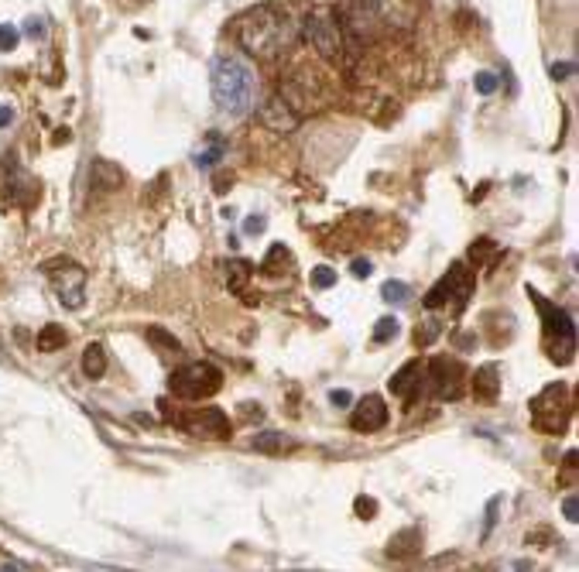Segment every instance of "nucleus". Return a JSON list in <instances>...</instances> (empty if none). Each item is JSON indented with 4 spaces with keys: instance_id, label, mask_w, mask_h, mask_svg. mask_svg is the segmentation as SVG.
<instances>
[{
    "instance_id": "1",
    "label": "nucleus",
    "mask_w": 579,
    "mask_h": 572,
    "mask_svg": "<svg viewBox=\"0 0 579 572\" xmlns=\"http://www.w3.org/2000/svg\"><path fill=\"white\" fill-rule=\"evenodd\" d=\"M233 35H237V41L247 48L250 55H257V59H278L295 41L298 24H295V17H291L285 7L261 3L254 10H244L233 21Z\"/></svg>"
},
{
    "instance_id": "2",
    "label": "nucleus",
    "mask_w": 579,
    "mask_h": 572,
    "mask_svg": "<svg viewBox=\"0 0 579 572\" xmlns=\"http://www.w3.org/2000/svg\"><path fill=\"white\" fill-rule=\"evenodd\" d=\"M213 100L223 114L230 117H244L254 100H257V76H254V65H250L244 55H219L213 62Z\"/></svg>"
},
{
    "instance_id": "3",
    "label": "nucleus",
    "mask_w": 579,
    "mask_h": 572,
    "mask_svg": "<svg viewBox=\"0 0 579 572\" xmlns=\"http://www.w3.org/2000/svg\"><path fill=\"white\" fill-rule=\"evenodd\" d=\"M528 298L535 302L538 312H541L545 353H548V360H552V364H569L573 353H576V326H573V319H569L562 309H555L548 298H541L538 291H532V288H528Z\"/></svg>"
},
{
    "instance_id": "4",
    "label": "nucleus",
    "mask_w": 579,
    "mask_h": 572,
    "mask_svg": "<svg viewBox=\"0 0 579 572\" xmlns=\"http://www.w3.org/2000/svg\"><path fill=\"white\" fill-rule=\"evenodd\" d=\"M573 418V391L566 384H548L538 398H532V422L541 432L562 435Z\"/></svg>"
},
{
    "instance_id": "5",
    "label": "nucleus",
    "mask_w": 579,
    "mask_h": 572,
    "mask_svg": "<svg viewBox=\"0 0 579 572\" xmlns=\"http://www.w3.org/2000/svg\"><path fill=\"white\" fill-rule=\"evenodd\" d=\"M168 387L185 398V401H196V398H209L223 387V373L213 367V364H189V367L175 370L168 377Z\"/></svg>"
},
{
    "instance_id": "6",
    "label": "nucleus",
    "mask_w": 579,
    "mask_h": 572,
    "mask_svg": "<svg viewBox=\"0 0 579 572\" xmlns=\"http://www.w3.org/2000/svg\"><path fill=\"white\" fill-rule=\"evenodd\" d=\"M429 384H432V394L439 401H456L459 398V387H463V367L459 360H449V357H435L429 367Z\"/></svg>"
},
{
    "instance_id": "7",
    "label": "nucleus",
    "mask_w": 579,
    "mask_h": 572,
    "mask_svg": "<svg viewBox=\"0 0 579 572\" xmlns=\"http://www.w3.org/2000/svg\"><path fill=\"white\" fill-rule=\"evenodd\" d=\"M470 291H473V278L466 275V268H463V264H453V268H449V275L435 285V291H429V295H425V305H429V309H439L442 302L456 298V309H463V305H466V298H470Z\"/></svg>"
},
{
    "instance_id": "8",
    "label": "nucleus",
    "mask_w": 579,
    "mask_h": 572,
    "mask_svg": "<svg viewBox=\"0 0 579 572\" xmlns=\"http://www.w3.org/2000/svg\"><path fill=\"white\" fill-rule=\"evenodd\" d=\"M305 35H309V41H312L330 62H339V55H343V35H339V28L332 24L326 14H312V17L305 21Z\"/></svg>"
},
{
    "instance_id": "9",
    "label": "nucleus",
    "mask_w": 579,
    "mask_h": 572,
    "mask_svg": "<svg viewBox=\"0 0 579 572\" xmlns=\"http://www.w3.org/2000/svg\"><path fill=\"white\" fill-rule=\"evenodd\" d=\"M178 422H182L192 435H199V439H226V435H230V418L219 408H203V411H192V415H178Z\"/></svg>"
},
{
    "instance_id": "10",
    "label": "nucleus",
    "mask_w": 579,
    "mask_h": 572,
    "mask_svg": "<svg viewBox=\"0 0 579 572\" xmlns=\"http://www.w3.org/2000/svg\"><path fill=\"white\" fill-rule=\"evenodd\" d=\"M350 425H353L357 432H377V428H384V425H387V405H384L377 394H367V398L353 408Z\"/></svg>"
},
{
    "instance_id": "11",
    "label": "nucleus",
    "mask_w": 579,
    "mask_h": 572,
    "mask_svg": "<svg viewBox=\"0 0 579 572\" xmlns=\"http://www.w3.org/2000/svg\"><path fill=\"white\" fill-rule=\"evenodd\" d=\"M422 377H425V364H422V360H408L405 367L391 377V391H394L398 398L412 401L415 394L422 391Z\"/></svg>"
},
{
    "instance_id": "12",
    "label": "nucleus",
    "mask_w": 579,
    "mask_h": 572,
    "mask_svg": "<svg viewBox=\"0 0 579 572\" xmlns=\"http://www.w3.org/2000/svg\"><path fill=\"white\" fill-rule=\"evenodd\" d=\"M497 391H500V370H497V364L477 367V373H473V398L480 405H494Z\"/></svg>"
},
{
    "instance_id": "13",
    "label": "nucleus",
    "mask_w": 579,
    "mask_h": 572,
    "mask_svg": "<svg viewBox=\"0 0 579 572\" xmlns=\"http://www.w3.org/2000/svg\"><path fill=\"white\" fill-rule=\"evenodd\" d=\"M384 552H387L391 559H415V555L422 552V532H418V528H408V532L394 534Z\"/></svg>"
},
{
    "instance_id": "14",
    "label": "nucleus",
    "mask_w": 579,
    "mask_h": 572,
    "mask_svg": "<svg viewBox=\"0 0 579 572\" xmlns=\"http://www.w3.org/2000/svg\"><path fill=\"white\" fill-rule=\"evenodd\" d=\"M254 449L264 456H285L288 449H295V439H288L285 432H261L254 435Z\"/></svg>"
},
{
    "instance_id": "15",
    "label": "nucleus",
    "mask_w": 579,
    "mask_h": 572,
    "mask_svg": "<svg viewBox=\"0 0 579 572\" xmlns=\"http://www.w3.org/2000/svg\"><path fill=\"white\" fill-rule=\"evenodd\" d=\"M83 373L89 380H100L103 373H107V350L100 346V343H89L83 353Z\"/></svg>"
},
{
    "instance_id": "16",
    "label": "nucleus",
    "mask_w": 579,
    "mask_h": 572,
    "mask_svg": "<svg viewBox=\"0 0 579 572\" xmlns=\"http://www.w3.org/2000/svg\"><path fill=\"white\" fill-rule=\"evenodd\" d=\"M261 271H264V275H285V271H291V250L285 244H275L268 250Z\"/></svg>"
},
{
    "instance_id": "17",
    "label": "nucleus",
    "mask_w": 579,
    "mask_h": 572,
    "mask_svg": "<svg viewBox=\"0 0 579 572\" xmlns=\"http://www.w3.org/2000/svg\"><path fill=\"white\" fill-rule=\"evenodd\" d=\"M69 343V332L62 326H55V323H48V326L38 332V350L45 353H52V350H59V346H65Z\"/></svg>"
},
{
    "instance_id": "18",
    "label": "nucleus",
    "mask_w": 579,
    "mask_h": 572,
    "mask_svg": "<svg viewBox=\"0 0 579 572\" xmlns=\"http://www.w3.org/2000/svg\"><path fill=\"white\" fill-rule=\"evenodd\" d=\"M226 278H230V288H233V291H244V288H247V278H250V264L247 261H230V264H226Z\"/></svg>"
},
{
    "instance_id": "19",
    "label": "nucleus",
    "mask_w": 579,
    "mask_h": 572,
    "mask_svg": "<svg viewBox=\"0 0 579 572\" xmlns=\"http://www.w3.org/2000/svg\"><path fill=\"white\" fill-rule=\"evenodd\" d=\"M380 295H384V302H391V305H405V302L412 298V291H408L405 281H387Z\"/></svg>"
},
{
    "instance_id": "20",
    "label": "nucleus",
    "mask_w": 579,
    "mask_h": 572,
    "mask_svg": "<svg viewBox=\"0 0 579 572\" xmlns=\"http://www.w3.org/2000/svg\"><path fill=\"white\" fill-rule=\"evenodd\" d=\"M398 336V319L394 316H384L377 326H373V343L380 346V343H387V339H394Z\"/></svg>"
},
{
    "instance_id": "21",
    "label": "nucleus",
    "mask_w": 579,
    "mask_h": 572,
    "mask_svg": "<svg viewBox=\"0 0 579 572\" xmlns=\"http://www.w3.org/2000/svg\"><path fill=\"white\" fill-rule=\"evenodd\" d=\"M336 285V271L326 268V264H319V268H312V288H332Z\"/></svg>"
},
{
    "instance_id": "22",
    "label": "nucleus",
    "mask_w": 579,
    "mask_h": 572,
    "mask_svg": "<svg viewBox=\"0 0 579 572\" xmlns=\"http://www.w3.org/2000/svg\"><path fill=\"white\" fill-rule=\"evenodd\" d=\"M17 38H21V31L14 24H0V52H14Z\"/></svg>"
},
{
    "instance_id": "23",
    "label": "nucleus",
    "mask_w": 579,
    "mask_h": 572,
    "mask_svg": "<svg viewBox=\"0 0 579 572\" xmlns=\"http://www.w3.org/2000/svg\"><path fill=\"white\" fill-rule=\"evenodd\" d=\"M435 336H439V323H435V319H429L425 326L415 329V343H418V346H429Z\"/></svg>"
},
{
    "instance_id": "24",
    "label": "nucleus",
    "mask_w": 579,
    "mask_h": 572,
    "mask_svg": "<svg viewBox=\"0 0 579 572\" xmlns=\"http://www.w3.org/2000/svg\"><path fill=\"white\" fill-rule=\"evenodd\" d=\"M473 86H477V93H484V96H491V93H497V76L494 72H477V79H473Z\"/></svg>"
},
{
    "instance_id": "25",
    "label": "nucleus",
    "mask_w": 579,
    "mask_h": 572,
    "mask_svg": "<svg viewBox=\"0 0 579 572\" xmlns=\"http://www.w3.org/2000/svg\"><path fill=\"white\" fill-rule=\"evenodd\" d=\"M357 518H364V521H371L373 514H377V500L373 497H357Z\"/></svg>"
},
{
    "instance_id": "26",
    "label": "nucleus",
    "mask_w": 579,
    "mask_h": 572,
    "mask_svg": "<svg viewBox=\"0 0 579 572\" xmlns=\"http://www.w3.org/2000/svg\"><path fill=\"white\" fill-rule=\"evenodd\" d=\"M219 158H223V148H206V151L192 155V162L199 164V168H209V164H216Z\"/></svg>"
},
{
    "instance_id": "27",
    "label": "nucleus",
    "mask_w": 579,
    "mask_h": 572,
    "mask_svg": "<svg viewBox=\"0 0 579 572\" xmlns=\"http://www.w3.org/2000/svg\"><path fill=\"white\" fill-rule=\"evenodd\" d=\"M148 339H158V346H165V350H178V339H175V336H168L165 329H158V326L148 329Z\"/></svg>"
},
{
    "instance_id": "28",
    "label": "nucleus",
    "mask_w": 579,
    "mask_h": 572,
    "mask_svg": "<svg viewBox=\"0 0 579 572\" xmlns=\"http://www.w3.org/2000/svg\"><path fill=\"white\" fill-rule=\"evenodd\" d=\"M487 254H497V247L491 244V240H480V244L470 247V257H473V264H484V257Z\"/></svg>"
},
{
    "instance_id": "29",
    "label": "nucleus",
    "mask_w": 579,
    "mask_h": 572,
    "mask_svg": "<svg viewBox=\"0 0 579 572\" xmlns=\"http://www.w3.org/2000/svg\"><path fill=\"white\" fill-rule=\"evenodd\" d=\"M264 226H268V219H264V216H257V212L244 219V233H247V237H257V233H264Z\"/></svg>"
},
{
    "instance_id": "30",
    "label": "nucleus",
    "mask_w": 579,
    "mask_h": 572,
    "mask_svg": "<svg viewBox=\"0 0 579 572\" xmlns=\"http://www.w3.org/2000/svg\"><path fill=\"white\" fill-rule=\"evenodd\" d=\"M350 271H353V278H371L373 264H371V261H364V257H360V261H353V264H350Z\"/></svg>"
},
{
    "instance_id": "31",
    "label": "nucleus",
    "mask_w": 579,
    "mask_h": 572,
    "mask_svg": "<svg viewBox=\"0 0 579 572\" xmlns=\"http://www.w3.org/2000/svg\"><path fill=\"white\" fill-rule=\"evenodd\" d=\"M562 484H576V452L566 456V473H562Z\"/></svg>"
},
{
    "instance_id": "32",
    "label": "nucleus",
    "mask_w": 579,
    "mask_h": 572,
    "mask_svg": "<svg viewBox=\"0 0 579 572\" xmlns=\"http://www.w3.org/2000/svg\"><path fill=\"white\" fill-rule=\"evenodd\" d=\"M350 398H353V394H350V391H343V387H339V391H332V394H330L332 408H350Z\"/></svg>"
},
{
    "instance_id": "33",
    "label": "nucleus",
    "mask_w": 579,
    "mask_h": 572,
    "mask_svg": "<svg viewBox=\"0 0 579 572\" xmlns=\"http://www.w3.org/2000/svg\"><path fill=\"white\" fill-rule=\"evenodd\" d=\"M24 31L38 38V35H45V21H38V17H28V21H24Z\"/></svg>"
},
{
    "instance_id": "34",
    "label": "nucleus",
    "mask_w": 579,
    "mask_h": 572,
    "mask_svg": "<svg viewBox=\"0 0 579 572\" xmlns=\"http://www.w3.org/2000/svg\"><path fill=\"white\" fill-rule=\"evenodd\" d=\"M576 497H566V504H562V514L569 518V521H579V511H576Z\"/></svg>"
},
{
    "instance_id": "35",
    "label": "nucleus",
    "mask_w": 579,
    "mask_h": 572,
    "mask_svg": "<svg viewBox=\"0 0 579 572\" xmlns=\"http://www.w3.org/2000/svg\"><path fill=\"white\" fill-rule=\"evenodd\" d=\"M569 72H573V62H555L552 65V79H566Z\"/></svg>"
},
{
    "instance_id": "36",
    "label": "nucleus",
    "mask_w": 579,
    "mask_h": 572,
    "mask_svg": "<svg viewBox=\"0 0 579 572\" xmlns=\"http://www.w3.org/2000/svg\"><path fill=\"white\" fill-rule=\"evenodd\" d=\"M10 121H14V110L3 103V107H0V127H10Z\"/></svg>"
},
{
    "instance_id": "37",
    "label": "nucleus",
    "mask_w": 579,
    "mask_h": 572,
    "mask_svg": "<svg viewBox=\"0 0 579 572\" xmlns=\"http://www.w3.org/2000/svg\"><path fill=\"white\" fill-rule=\"evenodd\" d=\"M226 185H233V178H226V175H219V182H216V192H226Z\"/></svg>"
},
{
    "instance_id": "38",
    "label": "nucleus",
    "mask_w": 579,
    "mask_h": 572,
    "mask_svg": "<svg viewBox=\"0 0 579 572\" xmlns=\"http://www.w3.org/2000/svg\"><path fill=\"white\" fill-rule=\"evenodd\" d=\"M3 572H17V569H14V566H3Z\"/></svg>"
}]
</instances>
